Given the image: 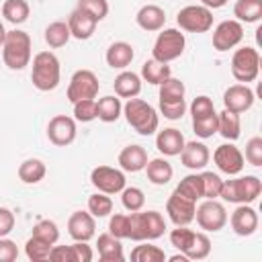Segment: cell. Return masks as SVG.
Wrapping results in <instances>:
<instances>
[{
	"label": "cell",
	"mask_w": 262,
	"mask_h": 262,
	"mask_svg": "<svg viewBox=\"0 0 262 262\" xmlns=\"http://www.w3.org/2000/svg\"><path fill=\"white\" fill-rule=\"evenodd\" d=\"M172 76V70H170V66L168 63H164V61H158V59H147L143 66H141V80H145V82H149V84H154V86H160L166 78H170Z\"/></svg>",
	"instance_id": "f546056e"
},
{
	"label": "cell",
	"mask_w": 262,
	"mask_h": 262,
	"mask_svg": "<svg viewBox=\"0 0 262 262\" xmlns=\"http://www.w3.org/2000/svg\"><path fill=\"white\" fill-rule=\"evenodd\" d=\"M119 166L123 172H141L147 164V151L143 145H137V143H131V145H125L119 154Z\"/></svg>",
	"instance_id": "44dd1931"
},
{
	"label": "cell",
	"mask_w": 262,
	"mask_h": 262,
	"mask_svg": "<svg viewBox=\"0 0 262 262\" xmlns=\"http://www.w3.org/2000/svg\"><path fill=\"white\" fill-rule=\"evenodd\" d=\"M2 59L8 70H25L31 61V37L27 31H6L2 43Z\"/></svg>",
	"instance_id": "7a4b0ae2"
},
{
	"label": "cell",
	"mask_w": 262,
	"mask_h": 262,
	"mask_svg": "<svg viewBox=\"0 0 262 262\" xmlns=\"http://www.w3.org/2000/svg\"><path fill=\"white\" fill-rule=\"evenodd\" d=\"M231 74L237 82H254L260 74V53L254 47H239L231 55Z\"/></svg>",
	"instance_id": "52a82bcc"
},
{
	"label": "cell",
	"mask_w": 262,
	"mask_h": 262,
	"mask_svg": "<svg viewBox=\"0 0 262 262\" xmlns=\"http://www.w3.org/2000/svg\"><path fill=\"white\" fill-rule=\"evenodd\" d=\"M49 260L51 262H74L72 258V248L70 246H51V252H49Z\"/></svg>",
	"instance_id": "9f6ffc18"
},
{
	"label": "cell",
	"mask_w": 262,
	"mask_h": 262,
	"mask_svg": "<svg viewBox=\"0 0 262 262\" xmlns=\"http://www.w3.org/2000/svg\"><path fill=\"white\" fill-rule=\"evenodd\" d=\"M229 223H231V229H233L235 235L248 237V235L256 233L260 221H258V213H256V209H252L250 205L242 203V205H237L235 211L231 213Z\"/></svg>",
	"instance_id": "e0dca14e"
},
{
	"label": "cell",
	"mask_w": 262,
	"mask_h": 262,
	"mask_svg": "<svg viewBox=\"0 0 262 262\" xmlns=\"http://www.w3.org/2000/svg\"><path fill=\"white\" fill-rule=\"evenodd\" d=\"M213 162L219 168V172L227 174V176H237L244 170V154L239 151V147H235L231 141L229 143H221L215 151H213Z\"/></svg>",
	"instance_id": "7c38bea8"
},
{
	"label": "cell",
	"mask_w": 262,
	"mask_h": 262,
	"mask_svg": "<svg viewBox=\"0 0 262 262\" xmlns=\"http://www.w3.org/2000/svg\"><path fill=\"white\" fill-rule=\"evenodd\" d=\"M260 192H262V180L254 174H248V176L223 180L219 196L227 203H235V205L246 203V205H250L260 196Z\"/></svg>",
	"instance_id": "5b68a950"
},
{
	"label": "cell",
	"mask_w": 262,
	"mask_h": 262,
	"mask_svg": "<svg viewBox=\"0 0 262 262\" xmlns=\"http://www.w3.org/2000/svg\"><path fill=\"white\" fill-rule=\"evenodd\" d=\"M217 133H221V137H225L227 141L239 139V135H242V121H239V115L229 113V111L217 113Z\"/></svg>",
	"instance_id": "83f0119b"
},
{
	"label": "cell",
	"mask_w": 262,
	"mask_h": 262,
	"mask_svg": "<svg viewBox=\"0 0 262 262\" xmlns=\"http://www.w3.org/2000/svg\"><path fill=\"white\" fill-rule=\"evenodd\" d=\"M176 23H178V27L182 31H188V33H207L213 27V12L207 6L190 4V6H184L176 14Z\"/></svg>",
	"instance_id": "ba28073f"
},
{
	"label": "cell",
	"mask_w": 262,
	"mask_h": 262,
	"mask_svg": "<svg viewBox=\"0 0 262 262\" xmlns=\"http://www.w3.org/2000/svg\"><path fill=\"white\" fill-rule=\"evenodd\" d=\"M76 133H78L76 119H72L68 115H55L47 125V137L57 147H66V145L74 143Z\"/></svg>",
	"instance_id": "5bb4252c"
},
{
	"label": "cell",
	"mask_w": 262,
	"mask_h": 262,
	"mask_svg": "<svg viewBox=\"0 0 262 262\" xmlns=\"http://www.w3.org/2000/svg\"><path fill=\"white\" fill-rule=\"evenodd\" d=\"M4 37H6V31H4V25L0 23V49H2V43H4Z\"/></svg>",
	"instance_id": "680465c9"
},
{
	"label": "cell",
	"mask_w": 262,
	"mask_h": 262,
	"mask_svg": "<svg viewBox=\"0 0 262 262\" xmlns=\"http://www.w3.org/2000/svg\"><path fill=\"white\" fill-rule=\"evenodd\" d=\"M233 16L239 23H258L262 18V0H237L233 4Z\"/></svg>",
	"instance_id": "1f68e13d"
},
{
	"label": "cell",
	"mask_w": 262,
	"mask_h": 262,
	"mask_svg": "<svg viewBox=\"0 0 262 262\" xmlns=\"http://www.w3.org/2000/svg\"><path fill=\"white\" fill-rule=\"evenodd\" d=\"M201 184H203V199H217L223 186V180L215 172H203L201 174Z\"/></svg>",
	"instance_id": "ee69618b"
},
{
	"label": "cell",
	"mask_w": 262,
	"mask_h": 262,
	"mask_svg": "<svg viewBox=\"0 0 262 262\" xmlns=\"http://www.w3.org/2000/svg\"><path fill=\"white\" fill-rule=\"evenodd\" d=\"M74 119L80 123H90L96 119V100L94 98H86V100H78L74 102Z\"/></svg>",
	"instance_id": "bcb514c9"
},
{
	"label": "cell",
	"mask_w": 262,
	"mask_h": 262,
	"mask_svg": "<svg viewBox=\"0 0 262 262\" xmlns=\"http://www.w3.org/2000/svg\"><path fill=\"white\" fill-rule=\"evenodd\" d=\"M192 131L201 139H209L217 133V113L207 115V117H196L192 119Z\"/></svg>",
	"instance_id": "b9f144b4"
},
{
	"label": "cell",
	"mask_w": 262,
	"mask_h": 262,
	"mask_svg": "<svg viewBox=\"0 0 262 262\" xmlns=\"http://www.w3.org/2000/svg\"><path fill=\"white\" fill-rule=\"evenodd\" d=\"M192 237H194V231L188 229V225H176V229L170 231V244H172L180 254H184V250L190 246Z\"/></svg>",
	"instance_id": "f6af8a7d"
},
{
	"label": "cell",
	"mask_w": 262,
	"mask_h": 262,
	"mask_svg": "<svg viewBox=\"0 0 262 262\" xmlns=\"http://www.w3.org/2000/svg\"><path fill=\"white\" fill-rule=\"evenodd\" d=\"M108 233L119 237V239H125L129 237V215L125 213H115L108 221Z\"/></svg>",
	"instance_id": "c3c4849f"
},
{
	"label": "cell",
	"mask_w": 262,
	"mask_h": 262,
	"mask_svg": "<svg viewBox=\"0 0 262 262\" xmlns=\"http://www.w3.org/2000/svg\"><path fill=\"white\" fill-rule=\"evenodd\" d=\"M68 233L74 242H88L96 233L94 217L88 211H74L68 219Z\"/></svg>",
	"instance_id": "ac0fdd59"
},
{
	"label": "cell",
	"mask_w": 262,
	"mask_h": 262,
	"mask_svg": "<svg viewBox=\"0 0 262 262\" xmlns=\"http://www.w3.org/2000/svg\"><path fill=\"white\" fill-rule=\"evenodd\" d=\"M123 113V104L119 96H102L96 102V119L102 123H115Z\"/></svg>",
	"instance_id": "4dcf8cb0"
},
{
	"label": "cell",
	"mask_w": 262,
	"mask_h": 262,
	"mask_svg": "<svg viewBox=\"0 0 262 262\" xmlns=\"http://www.w3.org/2000/svg\"><path fill=\"white\" fill-rule=\"evenodd\" d=\"M45 174H47V166L39 158H29L18 166V178L25 184H37L45 178Z\"/></svg>",
	"instance_id": "f1b7e54d"
},
{
	"label": "cell",
	"mask_w": 262,
	"mask_h": 262,
	"mask_svg": "<svg viewBox=\"0 0 262 262\" xmlns=\"http://www.w3.org/2000/svg\"><path fill=\"white\" fill-rule=\"evenodd\" d=\"M194 219H196L201 229H205V231H219L227 223V211H225V207L219 201L207 199V201H203L194 209Z\"/></svg>",
	"instance_id": "30bf717a"
},
{
	"label": "cell",
	"mask_w": 262,
	"mask_h": 262,
	"mask_svg": "<svg viewBox=\"0 0 262 262\" xmlns=\"http://www.w3.org/2000/svg\"><path fill=\"white\" fill-rule=\"evenodd\" d=\"M14 223H16L14 213L6 207H0V237H6L14 229Z\"/></svg>",
	"instance_id": "11a10c76"
},
{
	"label": "cell",
	"mask_w": 262,
	"mask_h": 262,
	"mask_svg": "<svg viewBox=\"0 0 262 262\" xmlns=\"http://www.w3.org/2000/svg\"><path fill=\"white\" fill-rule=\"evenodd\" d=\"M78 8L88 12L96 23H100L108 14V2L106 0H78Z\"/></svg>",
	"instance_id": "7dc6e473"
},
{
	"label": "cell",
	"mask_w": 262,
	"mask_h": 262,
	"mask_svg": "<svg viewBox=\"0 0 262 262\" xmlns=\"http://www.w3.org/2000/svg\"><path fill=\"white\" fill-rule=\"evenodd\" d=\"M178 156H180L182 166L188 170H194V172L203 170L211 160V151L203 141H186Z\"/></svg>",
	"instance_id": "d6986e66"
},
{
	"label": "cell",
	"mask_w": 262,
	"mask_h": 262,
	"mask_svg": "<svg viewBox=\"0 0 262 262\" xmlns=\"http://www.w3.org/2000/svg\"><path fill=\"white\" fill-rule=\"evenodd\" d=\"M184 143H186V141H184V135H182L178 129H174V127L162 129V131H158V135H156V147H158V151L164 154V156H178V154L182 151Z\"/></svg>",
	"instance_id": "603a6c76"
},
{
	"label": "cell",
	"mask_w": 262,
	"mask_h": 262,
	"mask_svg": "<svg viewBox=\"0 0 262 262\" xmlns=\"http://www.w3.org/2000/svg\"><path fill=\"white\" fill-rule=\"evenodd\" d=\"M121 203H123V207L127 209V211H141L143 209V205H145V194H143V190L141 188H137V186H125L123 190H121Z\"/></svg>",
	"instance_id": "60d3db41"
},
{
	"label": "cell",
	"mask_w": 262,
	"mask_h": 262,
	"mask_svg": "<svg viewBox=\"0 0 262 262\" xmlns=\"http://www.w3.org/2000/svg\"><path fill=\"white\" fill-rule=\"evenodd\" d=\"M33 237H37V239H41V242L53 246V244H57V239H59V229H57L55 221L41 219V221H37L35 227H33Z\"/></svg>",
	"instance_id": "ab89813d"
},
{
	"label": "cell",
	"mask_w": 262,
	"mask_h": 262,
	"mask_svg": "<svg viewBox=\"0 0 262 262\" xmlns=\"http://www.w3.org/2000/svg\"><path fill=\"white\" fill-rule=\"evenodd\" d=\"M254 100H256L254 90L248 84H233V86H229L223 92V106H225V111L235 113V115H242V113L250 111Z\"/></svg>",
	"instance_id": "9a60e30c"
},
{
	"label": "cell",
	"mask_w": 262,
	"mask_h": 262,
	"mask_svg": "<svg viewBox=\"0 0 262 262\" xmlns=\"http://www.w3.org/2000/svg\"><path fill=\"white\" fill-rule=\"evenodd\" d=\"M209 254H211V239L207 237V233L194 231V237H192L190 246L184 250L186 260H205Z\"/></svg>",
	"instance_id": "d590c367"
},
{
	"label": "cell",
	"mask_w": 262,
	"mask_h": 262,
	"mask_svg": "<svg viewBox=\"0 0 262 262\" xmlns=\"http://www.w3.org/2000/svg\"><path fill=\"white\" fill-rule=\"evenodd\" d=\"M143 170H145V174H147V180H149L151 184H156V186L168 184V182L172 180V176H174L172 164H170L168 160H164V158L147 160V164H145Z\"/></svg>",
	"instance_id": "4316f807"
},
{
	"label": "cell",
	"mask_w": 262,
	"mask_h": 262,
	"mask_svg": "<svg viewBox=\"0 0 262 262\" xmlns=\"http://www.w3.org/2000/svg\"><path fill=\"white\" fill-rule=\"evenodd\" d=\"M135 57V51L131 47V43L127 41H115L108 45L106 53H104V59L106 63L113 68V70H125Z\"/></svg>",
	"instance_id": "cb8c5ba5"
},
{
	"label": "cell",
	"mask_w": 262,
	"mask_h": 262,
	"mask_svg": "<svg viewBox=\"0 0 262 262\" xmlns=\"http://www.w3.org/2000/svg\"><path fill=\"white\" fill-rule=\"evenodd\" d=\"M113 88H115V94H117L119 98H135V96L141 92V76L135 74V72L123 70V72L115 78Z\"/></svg>",
	"instance_id": "484cf974"
},
{
	"label": "cell",
	"mask_w": 262,
	"mask_h": 262,
	"mask_svg": "<svg viewBox=\"0 0 262 262\" xmlns=\"http://www.w3.org/2000/svg\"><path fill=\"white\" fill-rule=\"evenodd\" d=\"M49 252H51V246L37 239V237H29L27 244H25V254L29 260L33 262H43V260H49Z\"/></svg>",
	"instance_id": "7bdbcfd3"
},
{
	"label": "cell",
	"mask_w": 262,
	"mask_h": 262,
	"mask_svg": "<svg viewBox=\"0 0 262 262\" xmlns=\"http://www.w3.org/2000/svg\"><path fill=\"white\" fill-rule=\"evenodd\" d=\"M194 209H196V203L178 194L176 190L168 196L166 201V213L170 217V221L174 225H188L194 221Z\"/></svg>",
	"instance_id": "2e32d148"
},
{
	"label": "cell",
	"mask_w": 262,
	"mask_h": 262,
	"mask_svg": "<svg viewBox=\"0 0 262 262\" xmlns=\"http://www.w3.org/2000/svg\"><path fill=\"white\" fill-rule=\"evenodd\" d=\"M123 115L129 127H133L139 135H154L158 131V111L143 98H127V102L123 104Z\"/></svg>",
	"instance_id": "3957f363"
},
{
	"label": "cell",
	"mask_w": 262,
	"mask_h": 262,
	"mask_svg": "<svg viewBox=\"0 0 262 262\" xmlns=\"http://www.w3.org/2000/svg\"><path fill=\"white\" fill-rule=\"evenodd\" d=\"M184 94H186L184 82L170 76V78H166V80L160 84L158 98H160V102H172V100H182Z\"/></svg>",
	"instance_id": "e575fe53"
},
{
	"label": "cell",
	"mask_w": 262,
	"mask_h": 262,
	"mask_svg": "<svg viewBox=\"0 0 262 262\" xmlns=\"http://www.w3.org/2000/svg\"><path fill=\"white\" fill-rule=\"evenodd\" d=\"M213 113H217V111H215V104H213V100H211L209 96H205V94L196 96V98L190 102V115H192V119H196V117H207V115H213Z\"/></svg>",
	"instance_id": "f907efd6"
},
{
	"label": "cell",
	"mask_w": 262,
	"mask_h": 262,
	"mask_svg": "<svg viewBox=\"0 0 262 262\" xmlns=\"http://www.w3.org/2000/svg\"><path fill=\"white\" fill-rule=\"evenodd\" d=\"M242 39H244V27L235 18L219 23L213 31V47L217 51H229V49L237 47L242 43Z\"/></svg>",
	"instance_id": "4fadbf2b"
},
{
	"label": "cell",
	"mask_w": 262,
	"mask_h": 262,
	"mask_svg": "<svg viewBox=\"0 0 262 262\" xmlns=\"http://www.w3.org/2000/svg\"><path fill=\"white\" fill-rule=\"evenodd\" d=\"M31 6L27 0H4L2 4V16L12 25H23L29 18Z\"/></svg>",
	"instance_id": "d6a6232c"
},
{
	"label": "cell",
	"mask_w": 262,
	"mask_h": 262,
	"mask_svg": "<svg viewBox=\"0 0 262 262\" xmlns=\"http://www.w3.org/2000/svg\"><path fill=\"white\" fill-rule=\"evenodd\" d=\"M96 25H98V23H96L88 12H84L82 8L72 10V14H70V18H68V27H70L72 37H74V39H80V41L90 39V37L94 35V31H96Z\"/></svg>",
	"instance_id": "ffe728a7"
},
{
	"label": "cell",
	"mask_w": 262,
	"mask_h": 262,
	"mask_svg": "<svg viewBox=\"0 0 262 262\" xmlns=\"http://www.w3.org/2000/svg\"><path fill=\"white\" fill-rule=\"evenodd\" d=\"M72 248V258L74 262H90L94 258L92 254V248L88 246V242H76L70 246Z\"/></svg>",
	"instance_id": "f5cc1de1"
},
{
	"label": "cell",
	"mask_w": 262,
	"mask_h": 262,
	"mask_svg": "<svg viewBox=\"0 0 262 262\" xmlns=\"http://www.w3.org/2000/svg\"><path fill=\"white\" fill-rule=\"evenodd\" d=\"M96 250H98V258L102 262H123L125 260L121 239L115 237V235H111V233H100L98 235Z\"/></svg>",
	"instance_id": "d4e9b609"
},
{
	"label": "cell",
	"mask_w": 262,
	"mask_h": 262,
	"mask_svg": "<svg viewBox=\"0 0 262 262\" xmlns=\"http://www.w3.org/2000/svg\"><path fill=\"white\" fill-rule=\"evenodd\" d=\"M184 47H186V37H184L182 31H178V29H164L162 33H158V39L154 43L151 55L158 61L170 63V61L178 59L184 53Z\"/></svg>",
	"instance_id": "8992f818"
},
{
	"label": "cell",
	"mask_w": 262,
	"mask_h": 262,
	"mask_svg": "<svg viewBox=\"0 0 262 262\" xmlns=\"http://www.w3.org/2000/svg\"><path fill=\"white\" fill-rule=\"evenodd\" d=\"M70 37H72L70 27H68V23H63V20H55V23L47 25V29H45V43H47L49 47H53V49L63 47V45L70 41Z\"/></svg>",
	"instance_id": "836d02e7"
},
{
	"label": "cell",
	"mask_w": 262,
	"mask_h": 262,
	"mask_svg": "<svg viewBox=\"0 0 262 262\" xmlns=\"http://www.w3.org/2000/svg\"><path fill=\"white\" fill-rule=\"evenodd\" d=\"M244 160H248V164L252 166H262V137H252L246 143V156Z\"/></svg>",
	"instance_id": "816d5d0a"
},
{
	"label": "cell",
	"mask_w": 262,
	"mask_h": 262,
	"mask_svg": "<svg viewBox=\"0 0 262 262\" xmlns=\"http://www.w3.org/2000/svg\"><path fill=\"white\" fill-rule=\"evenodd\" d=\"M135 23L147 31V33H154V31H162L164 29V23H166V12L164 8H160L158 4H145L137 10L135 14Z\"/></svg>",
	"instance_id": "7402d4cb"
},
{
	"label": "cell",
	"mask_w": 262,
	"mask_h": 262,
	"mask_svg": "<svg viewBox=\"0 0 262 262\" xmlns=\"http://www.w3.org/2000/svg\"><path fill=\"white\" fill-rule=\"evenodd\" d=\"M61 80V66L55 53L51 51H39L33 57V70H31V82L37 90L49 92L59 86Z\"/></svg>",
	"instance_id": "6da1fadb"
},
{
	"label": "cell",
	"mask_w": 262,
	"mask_h": 262,
	"mask_svg": "<svg viewBox=\"0 0 262 262\" xmlns=\"http://www.w3.org/2000/svg\"><path fill=\"white\" fill-rule=\"evenodd\" d=\"M90 182H92V186L98 192L117 194V192H121L125 188L127 178H125V172L119 170V168H113V166H96L90 172Z\"/></svg>",
	"instance_id": "8fae6325"
},
{
	"label": "cell",
	"mask_w": 262,
	"mask_h": 262,
	"mask_svg": "<svg viewBox=\"0 0 262 262\" xmlns=\"http://www.w3.org/2000/svg\"><path fill=\"white\" fill-rule=\"evenodd\" d=\"M166 231V221L160 211H133L129 215V239L151 242L162 237Z\"/></svg>",
	"instance_id": "277c9868"
},
{
	"label": "cell",
	"mask_w": 262,
	"mask_h": 262,
	"mask_svg": "<svg viewBox=\"0 0 262 262\" xmlns=\"http://www.w3.org/2000/svg\"><path fill=\"white\" fill-rule=\"evenodd\" d=\"M201 2H203V6H207V8H221V6H225L227 0H201Z\"/></svg>",
	"instance_id": "6f0895ef"
},
{
	"label": "cell",
	"mask_w": 262,
	"mask_h": 262,
	"mask_svg": "<svg viewBox=\"0 0 262 262\" xmlns=\"http://www.w3.org/2000/svg\"><path fill=\"white\" fill-rule=\"evenodd\" d=\"M160 113L170 121H178L186 113V100L182 98V100H172V102H160Z\"/></svg>",
	"instance_id": "681fc988"
},
{
	"label": "cell",
	"mask_w": 262,
	"mask_h": 262,
	"mask_svg": "<svg viewBox=\"0 0 262 262\" xmlns=\"http://www.w3.org/2000/svg\"><path fill=\"white\" fill-rule=\"evenodd\" d=\"M88 213L96 219L100 217H108L113 213V199L111 194H104V192H94L88 196Z\"/></svg>",
	"instance_id": "f35d334b"
},
{
	"label": "cell",
	"mask_w": 262,
	"mask_h": 262,
	"mask_svg": "<svg viewBox=\"0 0 262 262\" xmlns=\"http://www.w3.org/2000/svg\"><path fill=\"white\" fill-rule=\"evenodd\" d=\"M178 194H182V196H186V199H190V201H199V199H203V184H201V174H188V176H184L180 182H178V186L174 188Z\"/></svg>",
	"instance_id": "8d00e7d4"
},
{
	"label": "cell",
	"mask_w": 262,
	"mask_h": 262,
	"mask_svg": "<svg viewBox=\"0 0 262 262\" xmlns=\"http://www.w3.org/2000/svg\"><path fill=\"white\" fill-rule=\"evenodd\" d=\"M98 88L100 84L92 70H76L68 84V100L74 104L78 100L94 98L98 94Z\"/></svg>",
	"instance_id": "9c48e42d"
},
{
	"label": "cell",
	"mask_w": 262,
	"mask_h": 262,
	"mask_svg": "<svg viewBox=\"0 0 262 262\" xmlns=\"http://www.w3.org/2000/svg\"><path fill=\"white\" fill-rule=\"evenodd\" d=\"M168 256L162 248L154 244H141L131 250V260L133 262H164Z\"/></svg>",
	"instance_id": "74e56055"
},
{
	"label": "cell",
	"mask_w": 262,
	"mask_h": 262,
	"mask_svg": "<svg viewBox=\"0 0 262 262\" xmlns=\"http://www.w3.org/2000/svg\"><path fill=\"white\" fill-rule=\"evenodd\" d=\"M18 258V248L12 239L0 237V262H14Z\"/></svg>",
	"instance_id": "db71d44e"
}]
</instances>
